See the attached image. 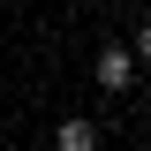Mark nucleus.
Returning a JSON list of instances; mask_svg holds the SVG:
<instances>
[{
  "label": "nucleus",
  "mask_w": 151,
  "mask_h": 151,
  "mask_svg": "<svg viewBox=\"0 0 151 151\" xmlns=\"http://www.w3.org/2000/svg\"><path fill=\"white\" fill-rule=\"evenodd\" d=\"M129 45H136V60H151V23H144V30L129 38Z\"/></svg>",
  "instance_id": "obj_3"
},
{
  "label": "nucleus",
  "mask_w": 151,
  "mask_h": 151,
  "mask_svg": "<svg viewBox=\"0 0 151 151\" xmlns=\"http://www.w3.org/2000/svg\"><path fill=\"white\" fill-rule=\"evenodd\" d=\"M53 151H98V121H60V129H53Z\"/></svg>",
  "instance_id": "obj_2"
},
{
  "label": "nucleus",
  "mask_w": 151,
  "mask_h": 151,
  "mask_svg": "<svg viewBox=\"0 0 151 151\" xmlns=\"http://www.w3.org/2000/svg\"><path fill=\"white\" fill-rule=\"evenodd\" d=\"M98 91H106V98H121V91H129V83H136V45H98Z\"/></svg>",
  "instance_id": "obj_1"
}]
</instances>
